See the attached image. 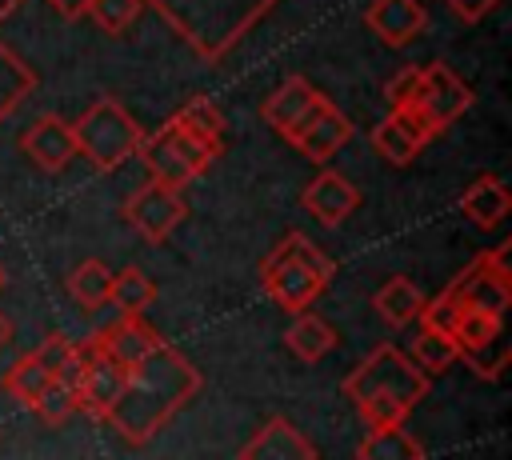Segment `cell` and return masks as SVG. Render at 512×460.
<instances>
[{
    "label": "cell",
    "instance_id": "cell-6",
    "mask_svg": "<svg viewBox=\"0 0 512 460\" xmlns=\"http://www.w3.org/2000/svg\"><path fill=\"white\" fill-rule=\"evenodd\" d=\"M508 256H512V244H496L492 252H480L448 284V292L460 300V308H480V312H492V316H504L508 312V300H512V268H508Z\"/></svg>",
    "mask_w": 512,
    "mask_h": 460
},
{
    "label": "cell",
    "instance_id": "cell-27",
    "mask_svg": "<svg viewBox=\"0 0 512 460\" xmlns=\"http://www.w3.org/2000/svg\"><path fill=\"white\" fill-rule=\"evenodd\" d=\"M108 288H112V268L104 260H84L68 272V292L76 304L84 308H100L108 304Z\"/></svg>",
    "mask_w": 512,
    "mask_h": 460
},
{
    "label": "cell",
    "instance_id": "cell-33",
    "mask_svg": "<svg viewBox=\"0 0 512 460\" xmlns=\"http://www.w3.org/2000/svg\"><path fill=\"white\" fill-rule=\"evenodd\" d=\"M460 312H464V308H460V300L444 288L440 296H432V300H424V304H420V316H416V320H420V324H428V328L452 332V324L460 320Z\"/></svg>",
    "mask_w": 512,
    "mask_h": 460
},
{
    "label": "cell",
    "instance_id": "cell-39",
    "mask_svg": "<svg viewBox=\"0 0 512 460\" xmlns=\"http://www.w3.org/2000/svg\"><path fill=\"white\" fill-rule=\"evenodd\" d=\"M8 336H12V324H8V316H4V312H0V344H4V340H8Z\"/></svg>",
    "mask_w": 512,
    "mask_h": 460
},
{
    "label": "cell",
    "instance_id": "cell-11",
    "mask_svg": "<svg viewBox=\"0 0 512 460\" xmlns=\"http://www.w3.org/2000/svg\"><path fill=\"white\" fill-rule=\"evenodd\" d=\"M124 380H128V368H120L112 356H104L92 340L84 348V372H80V384H76V412H88L92 420H104L108 408L116 404Z\"/></svg>",
    "mask_w": 512,
    "mask_h": 460
},
{
    "label": "cell",
    "instance_id": "cell-34",
    "mask_svg": "<svg viewBox=\"0 0 512 460\" xmlns=\"http://www.w3.org/2000/svg\"><path fill=\"white\" fill-rule=\"evenodd\" d=\"M420 80H424V68H400V72L388 80V88H384L388 108H408V104H416Z\"/></svg>",
    "mask_w": 512,
    "mask_h": 460
},
{
    "label": "cell",
    "instance_id": "cell-2",
    "mask_svg": "<svg viewBox=\"0 0 512 460\" xmlns=\"http://www.w3.org/2000/svg\"><path fill=\"white\" fill-rule=\"evenodd\" d=\"M152 4L204 60H220L276 0H144Z\"/></svg>",
    "mask_w": 512,
    "mask_h": 460
},
{
    "label": "cell",
    "instance_id": "cell-18",
    "mask_svg": "<svg viewBox=\"0 0 512 460\" xmlns=\"http://www.w3.org/2000/svg\"><path fill=\"white\" fill-rule=\"evenodd\" d=\"M316 100H320V92H316L304 76H288V80L260 104V116H264L280 136H288V128H292Z\"/></svg>",
    "mask_w": 512,
    "mask_h": 460
},
{
    "label": "cell",
    "instance_id": "cell-23",
    "mask_svg": "<svg viewBox=\"0 0 512 460\" xmlns=\"http://www.w3.org/2000/svg\"><path fill=\"white\" fill-rule=\"evenodd\" d=\"M40 80H36V72L8 48V44H0V124L32 96V88H36Z\"/></svg>",
    "mask_w": 512,
    "mask_h": 460
},
{
    "label": "cell",
    "instance_id": "cell-17",
    "mask_svg": "<svg viewBox=\"0 0 512 460\" xmlns=\"http://www.w3.org/2000/svg\"><path fill=\"white\" fill-rule=\"evenodd\" d=\"M508 208H512V196H508L504 180L492 176V172H484L480 180H472V184L460 192V212H464V220L476 224V228H496V224L508 216Z\"/></svg>",
    "mask_w": 512,
    "mask_h": 460
},
{
    "label": "cell",
    "instance_id": "cell-4",
    "mask_svg": "<svg viewBox=\"0 0 512 460\" xmlns=\"http://www.w3.org/2000/svg\"><path fill=\"white\" fill-rule=\"evenodd\" d=\"M72 136H76V156H88V164L96 172H116L128 156H136L144 128L128 116V108L120 100L100 96L76 116Z\"/></svg>",
    "mask_w": 512,
    "mask_h": 460
},
{
    "label": "cell",
    "instance_id": "cell-41",
    "mask_svg": "<svg viewBox=\"0 0 512 460\" xmlns=\"http://www.w3.org/2000/svg\"><path fill=\"white\" fill-rule=\"evenodd\" d=\"M0 292H4V268H0Z\"/></svg>",
    "mask_w": 512,
    "mask_h": 460
},
{
    "label": "cell",
    "instance_id": "cell-31",
    "mask_svg": "<svg viewBox=\"0 0 512 460\" xmlns=\"http://www.w3.org/2000/svg\"><path fill=\"white\" fill-rule=\"evenodd\" d=\"M40 420H48V424H64L72 412H76V388H68V384H60V380H48L44 388H40V396L28 404Z\"/></svg>",
    "mask_w": 512,
    "mask_h": 460
},
{
    "label": "cell",
    "instance_id": "cell-7",
    "mask_svg": "<svg viewBox=\"0 0 512 460\" xmlns=\"http://www.w3.org/2000/svg\"><path fill=\"white\" fill-rule=\"evenodd\" d=\"M500 324H504V316H492L480 308H464L460 320L452 324V340H456L460 360L484 380H500L508 368V348L500 340Z\"/></svg>",
    "mask_w": 512,
    "mask_h": 460
},
{
    "label": "cell",
    "instance_id": "cell-30",
    "mask_svg": "<svg viewBox=\"0 0 512 460\" xmlns=\"http://www.w3.org/2000/svg\"><path fill=\"white\" fill-rule=\"evenodd\" d=\"M140 8H144V0H88L84 16L96 20V28H104L108 36H124L136 24Z\"/></svg>",
    "mask_w": 512,
    "mask_h": 460
},
{
    "label": "cell",
    "instance_id": "cell-24",
    "mask_svg": "<svg viewBox=\"0 0 512 460\" xmlns=\"http://www.w3.org/2000/svg\"><path fill=\"white\" fill-rule=\"evenodd\" d=\"M172 120L180 124V128H188L192 136H200L208 148H224V112L208 100V96H192L180 112H172Z\"/></svg>",
    "mask_w": 512,
    "mask_h": 460
},
{
    "label": "cell",
    "instance_id": "cell-37",
    "mask_svg": "<svg viewBox=\"0 0 512 460\" xmlns=\"http://www.w3.org/2000/svg\"><path fill=\"white\" fill-rule=\"evenodd\" d=\"M444 4H448L464 24H476V20H484L500 0H444Z\"/></svg>",
    "mask_w": 512,
    "mask_h": 460
},
{
    "label": "cell",
    "instance_id": "cell-29",
    "mask_svg": "<svg viewBox=\"0 0 512 460\" xmlns=\"http://www.w3.org/2000/svg\"><path fill=\"white\" fill-rule=\"evenodd\" d=\"M48 380H52V372L40 364V356H36V352H28V356H20V360L4 372V392H8V396H16V400L28 408V404L40 396V388H44Z\"/></svg>",
    "mask_w": 512,
    "mask_h": 460
},
{
    "label": "cell",
    "instance_id": "cell-8",
    "mask_svg": "<svg viewBox=\"0 0 512 460\" xmlns=\"http://www.w3.org/2000/svg\"><path fill=\"white\" fill-rule=\"evenodd\" d=\"M184 196L180 188H168L160 180H148L144 188H136L128 200H124V220L148 240V244H160L172 236V228L184 220Z\"/></svg>",
    "mask_w": 512,
    "mask_h": 460
},
{
    "label": "cell",
    "instance_id": "cell-3",
    "mask_svg": "<svg viewBox=\"0 0 512 460\" xmlns=\"http://www.w3.org/2000/svg\"><path fill=\"white\" fill-rule=\"evenodd\" d=\"M336 276V260L320 252L304 232H288L264 260L260 284L284 312H304Z\"/></svg>",
    "mask_w": 512,
    "mask_h": 460
},
{
    "label": "cell",
    "instance_id": "cell-12",
    "mask_svg": "<svg viewBox=\"0 0 512 460\" xmlns=\"http://www.w3.org/2000/svg\"><path fill=\"white\" fill-rule=\"evenodd\" d=\"M300 204H304V212H308L316 224L340 228V224L360 208V188H356L344 172H320V176H312V180L304 184Z\"/></svg>",
    "mask_w": 512,
    "mask_h": 460
},
{
    "label": "cell",
    "instance_id": "cell-25",
    "mask_svg": "<svg viewBox=\"0 0 512 460\" xmlns=\"http://www.w3.org/2000/svg\"><path fill=\"white\" fill-rule=\"evenodd\" d=\"M156 300V284L144 268L128 264L120 272H112V288H108V304H116L120 312H144Z\"/></svg>",
    "mask_w": 512,
    "mask_h": 460
},
{
    "label": "cell",
    "instance_id": "cell-21",
    "mask_svg": "<svg viewBox=\"0 0 512 460\" xmlns=\"http://www.w3.org/2000/svg\"><path fill=\"white\" fill-rule=\"evenodd\" d=\"M424 448L404 424H380L368 428V436L356 448V460H420Z\"/></svg>",
    "mask_w": 512,
    "mask_h": 460
},
{
    "label": "cell",
    "instance_id": "cell-20",
    "mask_svg": "<svg viewBox=\"0 0 512 460\" xmlns=\"http://www.w3.org/2000/svg\"><path fill=\"white\" fill-rule=\"evenodd\" d=\"M284 344H288V352H296L304 364H316V360H324L336 344H340V332L324 320V316H316V312H296V320H292V328L284 332Z\"/></svg>",
    "mask_w": 512,
    "mask_h": 460
},
{
    "label": "cell",
    "instance_id": "cell-38",
    "mask_svg": "<svg viewBox=\"0 0 512 460\" xmlns=\"http://www.w3.org/2000/svg\"><path fill=\"white\" fill-rule=\"evenodd\" d=\"M64 20H80L84 16V8H88V0H48Z\"/></svg>",
    "mask_w": 512,
    "mask_h": 460
},
{
    "label": "cell",
    "instance_id": "cell-14",
    "mask_svg": "<svg viewBox=\"0 0 512 460\" xmlns=\"http://www.w3.org/2000/svg\"><path fill=\"white\" fill-rule=\"evenodd\" d=\"M364 24L388 44V48H404L408 40H416L428 24V12L420 0H372L364 8Z\"/></svg>",
    "mask_w": 512,
    "mask_h": 460
},
{
    "label": "cell",
    "instance_id": "cell-13",
    "mask_svg": "<svg viewBox=\"0 0 512 460\" xmlns=\"http://www.w3.org/2000/svg\"><path fill=\"white\" fill-rule=\"evenodd\" d=\"M20 148L32 156L36 168L44 172H60L64 164L76 160V136H72V124H64L60 116H40L24 128L20 136Z\"/></svg>",
    "mask_w": 512,
    "mask_h": 460
},
{
    "label": "cell",
    "instance_id": "cell-28",
    "mask_svg": "<svg viewBox=\"0 0 512 460\" xmlns=\"http://www.w3.org/2000/svg\"><path fill=\"white\" fill-rule=\"evenodd\" d=\"M412 360H416V364H420L428 376H436V372L452 368V364L460 360L452 332H440V328L420 324V336H416V344H412Z\"/></svg>",
    "mask_w": 512,
    "mask_h": 460
},
{
    "label": "cell",
    "instance_id": "cell-16",
    "mask_svg": "<svg viewBox=\"0 0 512 460\" xmlns=\"http://www.w3.org/2000/svg\"><path fill=\"white\" fill-rule=\"evenodd\" d=\"M244 460H316V444L284 416H272L244 448Z\"/></svg>",
    "mask_w": 512,
    "mask_h": 460
},
{
    "label": "cell",
    "instance_id": "cell-22",
    "mask_svg": "<svg viewBox=\"0 0 512 460\" xmlns=\"http://www.w3.org/2000/svg\"><path fill=\"white\" fill-rule=\"evenodd\" d=\"M372 304H376V316H380L384 324L404 328V324H412V320L420 316L424 292H420L408 276H392V280H384V288L372 296Z\"/></svg>",
    "mask_w": 512,
    "mask_h": 460
},
{
    "label": "cell",
    "instance_id": "cell-9",
    "mask_svg": "<svg viewBox=\"0 0 512 460\" xmlns=\"http://www.w3.org/2000/svg\"><path fill=\"white\" fill-rule=\"evenodd\" d=\"M348 140H352V120L332 100H324V96L288 128V144H296L316 164L332 160Z\"/></svg>",
    "mask_w": 512,
    "mask_h": 460
},
{
    "label": "cell",
    "instance_id": "cell-1",
    "mask_svg": "<svg viewBox=\"0 0 512 460\" xmlns=\"http://www.w3.org/2000/svg\"><path fill=\"white\" fill-rule=\"evenodd\" d=\"M200 388H204L200 368L172 344H160L136 368H128V380L104 420L116 428L124 444L144 448Z\"/></svg>",
    "mask_w": 512,
    "mask_h": 460
},
{
    "label": "cell",
    "instance_id": "cell-10",
    "mask_svg": "<svg viewBox=\"0 0 512 460\" xmlns=\"http://www.w3.org/2000/svg\"><path fill=\"white\" fill-rule=\"evenodd\" d=\"M416 108L424 112V120H428L436 132H444L448 124H456V120L472 108V88H468L444 60H432V64L424 68Z\"/></svg>",
    "mask_w": 512,
    "mask_h": 460
},
{
    "label": "cell",
    "instance_id": "cell-19",
    "mask_svg": "<svg viewBox=\"0 0 512 460\" xmlns=\"http://www.w3.org/2000/svg\"><path fill=\"white\" fill-rule=\"evenodd\" d=\"M136 156L144 160L148 176H152V180H160V184H168V188H184V184H192V180H196V172H192V168L184 164V156L172 148V140L164 136V128H160V132H152V136H140Z\"/></svg>",
    "mask_w": 512,
    "mask_h": 460
},
{
    "label": "cell",
    "instance_id": "cell-5",
    "mask_svg": "<svg viewBox=\"0 0 512 460\" xmlns=\"http://www.w3.org/2000/svg\"><path fill=\"white\" fill-rule=\"evenodd\" d=\"M428 384H432V376L412 356H404L396 344H380L344 376L340 388L352 404H360L368 396H392L412 412L428 396Z\"/></svg>",
    "mask_w": 512,
    "mask_h": 460
},
{
    "label": "cell",
    "instance_id": "cell-35",
    "mask_svg": "<svg viewBox=\"0 0 512 460\" xmlns=\"http://www.w3.org/2000/svg\"><path fill=\"white\" fill-rule=\"evenodd\" d=\"M356 408H360V416L368 420V428H380V424H404V416H408V408H404L400 400H392V396H368V400H360Z\"/></svg>",
    "mask_w": 512,
    "mask_h": 460
},
{
    "label": "cell",
    "instance_id": "cell-32",
    "mask_svg": "<svg viewBox=\"0 0 512 460\" xmlns=\"http://www.w3.org/2000/svg\"><path fill=\"white\" fill-rule=\"evenodd\" d=\"M164 136L172 140V148H176V152L184 156V164H188V168H192L196 176H200V172H204V168H208V164H212V160L220 156V152H216V148H208V144H204L200 136H192L188 128H180V124H176L172 116H168V124H164Z\"/></svg>",
    "mask_w": 512,
    "mask_h": 460
},
{
    "label": "cell",
    "instance_id": "cell-15",
    "mask_svg": "<svg viewBox=\"0 0 512 460\" xmlns=\"http://www.w3.org/2000/svg\"><path fill=\"white\" fill-rule=\"evenodd\" d=\"M164 340H160V332L148 324V320H140V312H124L100 340H96V348L104 352V356H112L120 368H136L148 352H156Z\"/></svg>",
    "mask_w": 512,
    "mask_h": 460
},
{
    "label": "cell",
    "instance_id": "cell-40",
    "mask_svg": "<svg viewBox=\"0 0 512 460\" xmlns=\"http://www.w3.org/2000/svg\"><path fill=\"white\" fill-rule=\"evenodd\" d=\"M16 4H20V0H0V20H4V16H12V12H16Z\"/></svg>",
    "mask_w": 512,
    "mask_h": 460
},
{
    "label": "cell",
    "instance_id": "cell-36",
    "mask_svg": "<svg viewBox=\"0 0 512 460\" xmlns=\"http://www.w3.org/2000/svg\"><path fill=\"white\" fill-rule=\"evenodd\" d=\"M72 348H76L72 340H64V336H48V340H44V344L36 348V356H40V364H44L48 372H56V368L64 364V356H68Z\"/></svg>",
    "mask_w": 512,
    "mask_h": 460
},
{
    "label": "cell",
    "instance_id": "cell-26",
    "mask_svg": "<svg viewBox=\"0 0 512 460\" xmlns=\"http://www.w3.org/2000/svg\"><path fill=\"white\" fill-rule=\"evenodd\" d=\"M372 148H376V156L388 160V164H412V160L420 156L424 144H420V140H416V136L388 112V116L372 128Z\"/></svg>",
    "mask_w": 512,
    "mask_h": 460
}]
</instances>
